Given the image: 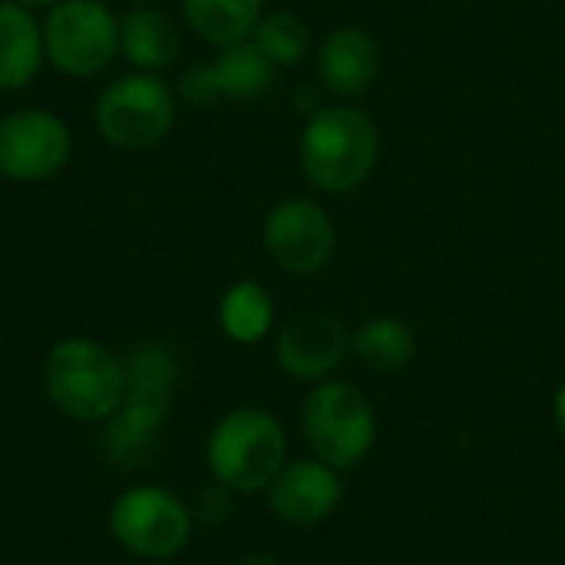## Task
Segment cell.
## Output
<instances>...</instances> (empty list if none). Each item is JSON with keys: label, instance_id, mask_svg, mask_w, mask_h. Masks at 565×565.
I'll return each mask as SVG.
<instances>
[{"label": "cell", "instance_id": "6da1fadb", "mask_svg": "<svg viewBox=\"0 0 565 565\" xmlns=\"http://www.w3.org/2000/svg\"><path fill=\"white\" fill-rule=\"evenodd\" d=\"M381 126L358 103H321L298 136V169L321 195L358 192L381 162Z\"/></svg>", "mask_w": 565, "mask_h": 565}, {"label": "cell", "instance_id": "7a4b0ae2", "mask_svg": "<svg viewBox=\"0 0 565 565\" xmlns=\"http://www.w3.org/2000/svg\"><path fill=\"white\" fill-rule=\"evenodd\" d=\"M182 381V358L166 341H146L126 354V397L113 420H106L103 450L116 463L142 460L162 437L175 391Z\"/></svg>", "mask_w": 565, "mask_h": 565}, {"label": "cell", "instance_id": "3957f363", "mask_svg": "<svg viewBox=\"0 0 565 565\" xmlns=\"http://www.w3.org/2000/svg\"><path fill=\"white\" fill-rule=\"evenodd\" d=\"M43 394L76 424H106L126 397V358L89 334L60 338L40 367Z\"/></svg>", "mask_w": 565, "mask_h": 565}, {"label": "cell", "instance_id": "277c9868", "mask_svg": "<svg viewBox=\"0 0 565 565\" xmlns=\"http://www.w3.org/2000/svg\"><path fill=\"white\" fill-rule=\"evenodd\" d=\"M288 460L285 424L258 404L225 411L205 437L209 477L235 497L265 493Z\"/></svg>", "mask_w": 565, "mask_h": 565}, {"label": "cell", "instance_id": "5b68a950", "mask_svg": "<svg viewBox=\"0 0 565 565\" xmlns=\"http://www.w3.org/2000/svg\"><path fill=\"white\" fill-rule=\"evenodd\" d=\"M298 424L308 454L338 473L358 470L377 447V411L371 397L344 377L311 384Z\"/></svg>", "mask_w": 565, "mask_h": 565}, {"label": "cell", "instance_id": "8992f818", "mask_svg": "<svg viewBox=\"0 0 565 565\" xmlns=\"http://www.w3.org/2000/svg\"><path fill=\"white\" fill-rule=\"evenodd\" d=\"M179 119V96L159 73L129 70L109 79L93 106V126L113 149L142 152L159 146Z\"/></svg>", "mask_w": 565, "mask_h": 565}, {"label": "cell", "instance_id": "52a82bcc", "mask_svg": "<svg viewBox=\"0 0 565 565\" xmlns=\"http://www.w3.org/2000/svg\"><path fill=\"white\" fill-rule=\"evenodd\" d=\"M109 536L146 563H166L189 550L195 533L192 507L162 483H136L109 503Z\"/></svg>", "mask_w": 565, "mask_h": 565}, {"label": "cell", "instance_id": "ba28073f", "mask_svg": "<svg viewBox=\"0 0 565 565\" xmlns=\"http://www.w3.org/2000/svg\"><path fill=\"white\" fill-rule=\"evenodd\" d=\"M46 63L73 79H93L119 56V17L103 0H60L43 17Z\"/></svg>", "mask_w": 565, "mask_h": 565}, {"label": "cell", "instance_id": "9c48e42d", "mask_svg": "<svg viewBox=\"0 0 565 565\" xmlns=\"http://www.w3.org/2000/svg\"><path fill=\"white\" fill-rule=\"evenodd\" d=\"M262 248L278 271L311 278L331 265L338 252V225L321 202L288 195L268 209L262 222Z\"/></svg>", "mask_w": 565, "mask_h": 565}, {"label": "cell", "instance_id": "30bf717a", "mask_svg": "<svg viewBox=\"0 0 565 565\" xmlns=\"http://www.w3.org/2000/svg\"><path fill=\"white\" fill-rule=\"evenodd\" d=\"M73 159V129L63 116L20 106L0 116V179L40 185L56 179Z\"/></svg>", "mask_w": 565, "mask_h": 565}, {"label": "cell", "instance_id": "8fae6325", "mask_svg": "<svg viewBox=\"0 0 565 565\" xmlns=\"http://www.w3.org/2000/svg\"><path fill=\"white\" fill-rule=\"evenodd\" d=\"M354 331L334 311H298L281 328H275V364L285 377L298 384H318L338 374L351 358Z\"/></svg>", "mask_w": 565, "mask_h": 565}, {"label": "cell", "instance_id": "7c38bea8", "mask_svg": "<svg viewBox=\"0 0 565 565\" xmlns=\"http://www.w3.org/2000/svg\"><path fill=\"white\" fill-rule=\"evenodd\" d=\"M271 516L291 530L324 526L344 503V473L308 457H291L265 490Z\"/></svg>", "mask_w": 565, "mask_h": 565}, {"label": "cell", "instance_id": "4fadbf2b", "mask_svg": "<svg viewBox=\"0 0 565 565\" xmlns=\"http://www.w3.org/2000/svg\"><path fill=\"white\" fill-rule=\"evenodd\" d=\"M384 70V46L374 30L361 23H341L328 30L315 46V76L318 86L341 99L358 103L374 89Z\"/></svg>", "mask_w": 565, "mask_h": 565}, {"label": "cell", "instance_id": "5bb4252c", "mask_svg": "<svg viewBox=\"0 0 565 565\" xmlns=\"http://www.w3.org/2000/svg\"><path fill=\"white\" fill-rule=\"evenodd\" d=\"M182 53V30L159 3H129L119 17V56L142 73H162Z\"/></svg>", "mask_w": 565, "mask_h": 565}, {"label": "cell", "instance_id": "9a60e30c", "mask_svg": "<svg viewBox=\"0 0 565 565\" xmlns=\"http://www.w3.org/2000/svg\"><path fill=\"white\" fill-rule=\"evenodd\" d=\"M43 63V20H36L33 7L0 0V93L26 89Z\"/></svg>", "mask_w": 565, "mask_h": 565}, {"label": "cell", "instance_id": "2e32d148", "mask_svg": "<svg viewBox=\"0 0 565 565\" xmlns=\"http://www.w3.org/2000/svg\"><path fill=\"white\" fill-rule=\"evenodd\" d=\"M205 73H209L215 103H222V99L258 103L275 86L278 70L268 63V56L252 40H242V43L218 46L215 56L205 60Z\"/></svg>", "mask_w": 565, "mask_h": 565}, {"label": "cell", "instance_id": "e0dca14e", "mask_svg": "<svg viewBox=\"0 0 565 565\" xmlns=\"http://www.w3.org/2000/svg\"><path fill=\"white\" fill-rule=\"evenodd\" d=\"M275 318H278L275 298L255 278L232 281L218 298V328L228 341L242 348H255L265 338H271Z\"/></svg>", "mask_w": 565, "mask_h": 565}, {"label": "cell", "instance_id": "ac0fdd59", "mask_svg": "<svg viewBox=\"0 0 565 565\" xmlns=\"http://www.w3.org/2000/svg\"><path fill=\"white\" fill-rule=\"evenodd\" d=\"M351 358L371 374H401L417 358V334L397 315H374L354 328Z\"/></svg>", "mask_w": 565, "mask_h": 565}, {"label": "cell", "instance_id": "d6986e66", "mask_svg": "<svg viewBox=\"0 0 565 565\" xmlns=\"http://www.w3.org/2000/svg\"><path fill=\"white\" fill-rule=\"evenodd\" d=\"M185 26L209 46H228L252 40L265 17V0H179Z\"/></svg>", "mask_w": 565, "mask_h": 565}, {"label": "cell", "instance_id": "ffe728a7", "mask_svg": "<svg viewBox=\"0 0 565 565\" xmlns=\"http://www.w3.org/2000/svg\"><path fill=\"white\" fill-rule=\"evenodd\" d=\"M252 43L268 56L275 70L301 66L308 56H315L318 46L308 20L295 10H265V17L252 33Z\"/></svg>", "mask_w": 565, "mask_h": 565}, {"label": "cell", "instance_id": "44dd1931", "mask_svg": "<svg viewBox=\"0 0 565 565\" xmlns=\"http://www.w3.org/2000/svg\"><path fill=\"white\" fill-rule=\"evenodd\" d=\"M553 424H556L559 437L565 440V381L556 387V394H553Z\"/></svg>", "mask_w": 565, "mask_h": 565}, {"label": "cell", "instance_id": "7402d4cb", "mask_svg": "<svg viewBox=\"0 0 565 565\" xmlns=\"http://www.w3.org/2000/svg\"><path fill=\"white\" fill-rule=\"evenodd\" d=\"M238 565H281V559L275 556V553H265V550H252V553H245L242 556V563Z\"/></svg>", "mask_w": 565, "mask_h": 565}, {"label": "cell", "instance_id": "603a6c76", "mask_svg": "<svg viewBox=\"0 0 565 565\" xmlns=\"http://www.w3.org/2000/svg\"><path fill=\"white\" fill-rule=\"evenodd\" d=\"M17 3L33 7V10H36V7H46V10H50V7H53V3H60V0H17Z\"/></svg>", "mask_w": 565, "mask_h": 565}, {"label": "cell", "instance_id": "cb8c5ba5", "mask_svg": "<svg viewBox=\"0 0 565 565\" xmlns=\"http://www.w3.org/2000/svg\"><path fill=\"white\" fill-rule=\"evenodd\" d=\"M129 3H159V0H129Z\"/></svg>", "mask_w": 565, "mask_h": 565}]
</instances>
